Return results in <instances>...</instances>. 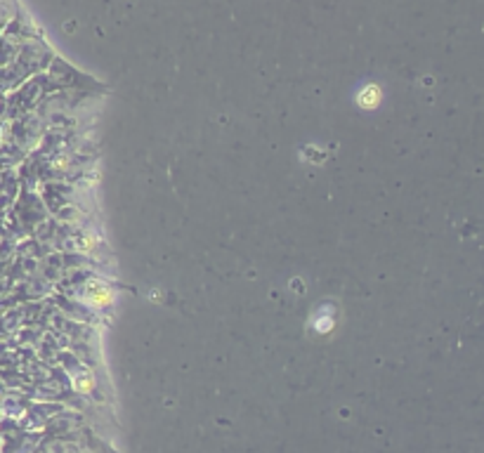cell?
Wrapping results in <instances>:
<instances>
[{
    "label": "cell",
    "instance_id": "7a4b0ae2",
    "mask_svg": "<svg viewBox=\"0 0 484 453\" xmlns=\"http://www.w3.org/2000/svg\"><path fill=\"white\" fill-rule=\"evenodd\" d=\"M378 99H380V92H378V87H366L364 92L359 95V104L364 109H373L378 104Z\"/></svg>",
    "mask_w": 484,
    "mask_h": 453
},
{
    "label": "cell",
    "instance_id": "6da1fadb",
    "mask_svg": "<svg viewBox=\"0 0 484 453\" xmlns=\"http://www.w3.org/2000/svg\"><path fill=\"white\" fill-rule=\"evenodd\" d=\"M88 298L92 300V305H109V302H111V293H109L104 286L92 283L90 290H88Z\"/></svg>",
    "mask_w": 484,
    "mask_h": 453
}]
</instances>
